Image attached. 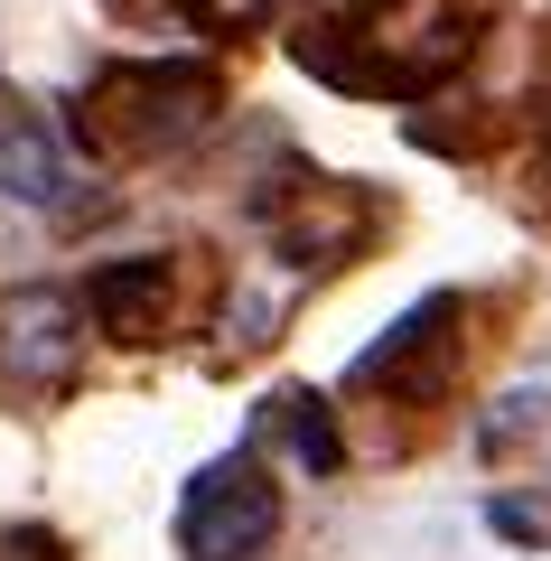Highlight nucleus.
Returning <instances> with one entry per match:
<instances>
[{
	"label": "nucleus",
	"mask_w": 551,
	"mask_h": 561,
	"mask_svg": "<svg viewBox=\"0 0 551 561\" xmlns=\"http://www.w3.org/2000/svg\"><path fill=\"white\" fill-rule=\"evenodd\" d=\"M272 534H280V486L262 459L234 449V459L197 468V486L177 505V552L187 561H253Z\"/></svg>",
	"instance_id": "f03ea898"
},
{
	"label": "nucleus",
	"mask_w": 551,
	"mask_h": 561,
	"mask_svg": "<svg viewBox=\"0 0 551 561\" xmlns=\"http://www.w3.org/2000/svg\"><path fill=\"white\" fill-rule=\"evenodd\" d=\"M0 561H66L57 534H0Z\"/></svg>",
	"instance_id": "6e6552de"
},
{
	"label": "nucleus",
	"mask_w": 551,
	"mask_h": 561,
	"mask_svg": "<svg viewBox=\"0 0 551 561\" xmlns=\"http://www.w3.org/2000/svg\"><path fill=\"white\" fill-rule=\"evenodd\" d=\"M542 197H551V187H542Z\"/></svg>",
	"instance_id": "9d476101"
},
{
	"label": "nucleus",
	"mask_w": 551,
	"mask_h": 561,
	"mask_svg": "<svg viewBox=\"0 0 551 561\" xmlns=\"http://www.w3.org/2000/svg\"><path fill=\"white\" fill-rule=\"evenodd\" d=\"M280 412H290V440H299V459H309L318 478H328V468L346 459V449H336V421H328V402H318V393H290Z\"/></svg>",
	"instance_id": "0eeeda50"
},
{
	"label": "nucleus",
	"mask_w": 551,
	"mask_h": 561,
	"mask_svg": "<svg viewBox=\"0 0 551 561\" xmlns=\"http://www.w3.org/2000/svg\"><path fill=\"white\" fill-rule=\"evenodd\" d=\"M84 309H94V328L113 346H159L169 337V319H177V272H169V253H122V262H103L94 280H84Z\"/></svg>",
	"instance_id": "20e7f679"
},
{
	"label": "nucleus",
	"mask_w": 551,
	"mask_h": 561,
	"mask_svg": "<svg viewBox=\"0 0 551 561\" xmlns=\"http://www.w3.org/2000/svg\"><path fill=\"white\" fill-rule=\"evenodd\" d=\"M225 113L216 66L197 57H140V66H103L76 94V140L94 160H159L177 140H197Z\"/></svg>",
	"instance_id": "f257e3e1"
},
{
	"label": "nucleus",
	"mask_w": 551,
	"mask_h": 561,
	"mask_svg": "<svg viewBox=\"0 0 551 561\" xmlns=\"http://www.w3.org/2000/svg\"><path fill=\"white\" fill-rule=\"evenodd\" d=\"M10 365L20 375H66L76 365V300L66 290H20L10 300Z\"/></svg>",
	"instance_id": "39448f33"
},
{
	"label": "nucleus",
	"mask_w": 551,
	"mask_h": 561,
	"mask_svg": "<svg viewBox=\"0 0 551 561\" xmlns=\"http://www.w3.org/2000/svg\"><path fill=\"white\" fill-rule=\"evenodd\" d=\"M66 187H76L66 150L38 131V122H10V131H0V197H20V206H66Z\"/></svg>",
	"instance_id": "423d86ee"
},
{
	"label": "nucleus",
	"mask_w": 551,
	"mask_h": 561,
	"mask_svg": "<svg viewBox=\"0 0 551 561\" xmlns=\"http://www.w3.org/2000/svg\"><path fill=\"white\" fill-rule=\"evenodd\" d=\"M495 534H505V542H542V515H524V505H495Z\"/></svg>",
	"instance_id": "1a4fd4ad"
},
{
	"label": "nucleus",
	"mask_w": 551,
	"mask_h": 561,
	"mask_svg": "<svg viewBox=\"0 0 551 561\" xmlns=\"http://www.w3.org/2000/svg\"><path fill=\"white\" fill-rule=\"evenodd\" d=\"M355 383H375V393H393V402H449V383H458V300L449 290H431V300L402 309V319L383 328V346L355 356Z\"/></svg>",
	"instance_id": "7ed1b4c3"
}]
</instances>
